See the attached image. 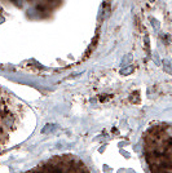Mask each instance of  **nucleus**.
Listing matches in <instances>:
<instances>
[{
	"mask_svg": "<svg viewBox=\"0 0 172 173\" xmlns=\"http://www.w3.org/2000/svg\"><path fill=\"white\" fill-rule=\"evenodd\" d=\"M150 2H154V0H150Z\"/></svg>",
	"mask_w": 172,
	"mask_h": 173,
	"instance_id": "nucleus-4",
	"label": "nucleus"
},
{
	"mask_svg": "<svg viewBox=\"0 0 172 173\" xmlns=\"http://www.w3.org/2000/svg\"><path fill=\"white\" fill-rule=\"evenodd\" d=\"M19 112L12 101L0 91V149L8 142L11 134L16 131Z\"/></svg>",
	"mask_w": 172,
	"mask_h": 173,
	"instance_id": "nucleus-3",
	"label": "nucleus"
},
{
	"mask_svg": "<svg viewBox=\"0 0 172 173\" xmlns=\"http://www.w3.org/2000/svg\"><path fill=\"white\" fill-rule=\"evenodd\" d=\"M171 127L159 123L150 127L144 136V154L150 173H171Z\"/></svg>",
	"mask_w": 172,
	"mask_h": 173,
	"instance_id": "nucleus-1",
	"label": "nucleus"
},
{
	"mask_svg": "<svg viewBox=\"0 0 172 173\" xmlns=\"http://www.w3.org/2000/svg\"><path fill=\"white\" fill-rule=\"evenodd\" d=\"M25 173H91L89 168L74 155H57Z\"/></svg>",
	"mask_w": 172,
	"mask_h": 173,
	"instance_id": "nucleus-2",
	"label": "nucleus"
}]
</instances>
